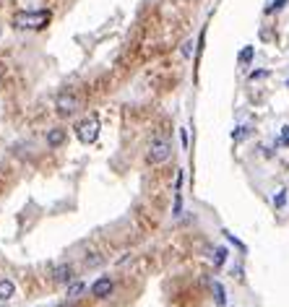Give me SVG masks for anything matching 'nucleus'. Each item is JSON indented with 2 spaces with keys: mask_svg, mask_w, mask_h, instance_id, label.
I'll return each mask as SVG.
<instances>
[{
  "mask_svg": "<svg viewBox=\"0 0 289 307\" xmlns=\"http://www.w3.org/2000/svg\"><path fill=\"white\" fill-rule=\"evenodd\" d=\"M50 11H44V8H37V11H18L16 16H13V26L16 29H32V32H37V29H44L50 24Z\"/></svg>",
  "mask_w": 289,
  "mask_h": 307,
  "instance_id": "obj_1",
  "label": "nucleus"
},
{
  "mask_svg": "<svg viewBox=\"0 0 289 307\" xmlns=\"http://www.w3.org/2000/svg\"><path fill=\"white\" fill-rule=\"evenodd\" d=\"M169 154H172V143L164 133H157L151 141H149V154H146V159L151 164H162L169 159Z\"/></svg>",
  "mask_w": 289,
  "mask_h": 307,
  "instance_id": "obj_2",
  "label": "nucleus"
},
{
  "mask_svg": "<svg viewBox=\"0 0 289 307\" xmlns=\"http://www.w3.org/2000/svg\"><path fill=\"white\" fill-rule=\"evenodd\" d=\"M76 138L81 143H94L99 138V120L97 117H83L78 125H76Z\"/></svg>",
  "mask_w": 289,
  "mask_h": 307,
  "instance_id": "obj_3",
  "label": "nucleus"
},
{
  "mask_svg": "<svg viewBox=\"0 0 289 307\" xmlns=\"http://www.w3.org/2000/svg\"><path fill=\"white\" fill-rule=\"evenodd\" d=\"M55 109H57V115H63V117L73 115L76 109H78V97L73 91H60L55 97Z\"/></svg>",
  "mask_w": 289,
  "mask_h": 307,
  "instance_id": "obj_4",
  "label": "nucleus"
},
{
  "mask_svg": "<svg viewBox=\"0 0 289 307\" xmlns=\"http://www.w3.org/2000/svg\"><path fill=\"white\" fill-rule=\"evenodd\" d=\"M109 294H112V279H109V276H102V279H97V281L92 284V297L104 299V297H109Z\"/></svg>",
  "mask_w": 289,
  "mask_h": 307,
  "instance_id": "obj_5",
  "label": "nucleus"
},
{
  "mask_svg": "<svg viewBox=\"0 0 289 307\" xmlns=\"http://www.w3.org/2000/svg\"><path fill=\"white\" fill-rule=\"evenodd\" d=\"M52 276H55L57 284H71L73 281V266H71V263H63V266H57L52 271Z\"/></svg>",
  "mask_w": 289,
  "mask_h": 307,
  "instance_id": "obj_6",
  "label": "nucleus"
},
{
  "mask_svg": "<svg viewBox=\"0 0 289 307\" xmlns=\"http://www.w3.org/2000/svg\"><path fill=\"white\" fill-rule=\"evenodd\" d=\"M65 130L63 128H52V130H47V146L50 148H57V146H63L65 143Z\"/></svg>",
  "mask_w": 289,
  "mask_h": 307,
  "instance_id": "obj_7",
  "label": "nucleus"
},
{
  "mask_svg": "<svg viewBox=\"0 0 289 307\" xmlns=\"http://www.w3.org/2000/svg\"><path fill=\"white\" fill-rule=\"evenodd\" d=\"M16 294V284L11 279H0V302H8Z\"/></svg>",
  "mask_w": 289,
  "mask_h": 307,
  "instance_id": "obj_8",
  "label": "nucleus"
},
{
  "mask_svg": "<svg viewBox=\"0 0 289 307\" xmlns=\"http://www.w3.org/2000/svg\"><path fill=\"white\" fill-rule=\"evenodd\" d=\"M211 292H214V299H216V304H219V307H224V304H227V294H224V287H221L219 281H214V284H211Z\"/></svg>",
  "mask_w": 289,
  "mask_h": 307,
  "instance_id": "obj_9",
  "label": "nucleus"
},
{
  "mask_svg": "<svg viewBox=\"0 0 289 307\" xmlns=\"http://www.w3.org/2000/svg\"><path fill=\"white\" fill-rule=\"evenodd\" d=\"M83 294V284L81 281H71L68 284V299H78Z\"/></svg>",
  "mask_w": 289,
  "mask_h": 307,
  "instance_id": "obj_10",
  "label": "nucleus"
},
{
  "mask_svg": "<svg viewBox=\"0 0 289 307\" xmlns=\"http://www.w3.org/2000/svg\"><path fill=\"white\" fill-rule=\"evenodd\" d=\"M224 260H227V248H216V255H214V266H224Z\"/></svg>",
  "mask_w": 289,
  "mask_h": 307,
  "instance_id": "obj_11",
  "label": "nucleus"
},
{
  "mask_svg": "<svg viewBox=\"0 0 289 307\" xmlns=\"http://www.w3.org/2000/svg\"><path fill=\"white\" fill-rule=\"evenodd\" d=\"M253 52H255V47H245V50L240 52V63H242V65H248V63L253 60Z\"/></svg>",
  "mask_w": 289,
  "mask_h": 307,
  "instance_id": "obj_12",
  "label": "nucleus"
},
{
  "mask_svg": "<svg viewBox=\"0 0 289 307\" xmlns=\"http://www.w3.org/2000/svg\"><path fill=\"white\" fill-rule=\"evenodd\" d=\"M274 206H276V208H284V206H286V190H279V193L274 195Z\"/></svg>",
  "mask_w": 289,
  "mask_h": 307,
  "instance_id": "obj_13",
  "label": "nucleus"
},
{
  "mask_svg": "<svg viewBox=\"0 0 289 307\" xmlns=\"http://www.w3.org/2000/svg\"><path fill=\"white\" fill-rule=\"evenodd\" d=\"M245 136H248V128H237V130H232V138H235V141H242Z\"/></svg>",
  "mask_w": 289,
  "mask_h": 307,
  "instance_id": "obj_14",
  "label": "nucleus"
},
{
  "mask_svg": "<svg viewBox=\"0 0 289 307\" xmlns=\"http://www.w3.org/2000/svg\"><path fill=\"white\" fill-rule=\"evenodd\" d=\"M281 143H284V146H289V125H284V128H281Z\"/></svg>",
  "mask_w": 289,
  "mask_h": 307,
  "instance_id": "obj_15",
  "label": "nucleus"
},
{
  "mask_svg": "<svg viewBox=\"0 0 289 307\" xmlns=\"http://www.w3.org/2000/svg\"><path fill=\"white\" fill-rule=\"evenodd\" d=\"M102 263V258L99 255H92V258H86V266H99Z\"/></svg>",
  "mask_w": 289,
  "mask_h": 307,
  "instance_id": "obj_16",
  "label": "nucleus"
},
{
  "mask_svg": "<svg viewBox=\"0 0 289 307\" xmlns=\"http://www.w3.org/2000/svg\"><path fill=\"white\" fill-rule=\"evenodd\" d=\"M284 6H286V0H274V6H271V11H274V8L279 11V8H284Z\"/></svg>",
  "mask_w": 289,
  "mask_h": 307,
  "instance_id": "obj_17",
  "label": "nucleus"
},
{
  "mask_svg": "<svg viewBox=\"0 0 289 307\" xmlns=\"http://www.w3.org/2000/svg\"><path fill=\"white\" fill-rule=\"evenodd\" d=\"M0 307H3V304H0Z\"/></svg>",
  "mask_w": 289,
  "mask_h": 307,
  "instance_id": "obj_18",
  "label": "nucleus"
}]
</instances>
